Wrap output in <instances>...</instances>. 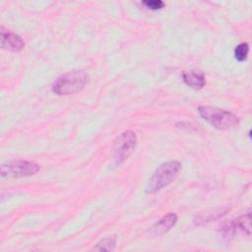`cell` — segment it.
Segmentation results:
<instances>
[{
	"mask_svg": "<svg viewBox=\"0 0 252 252\" xmlns=\"http://www.w3.org/2000/svg\"><path fill=\"white\" fill-rule=\"evenodd\" d=\"M180 169L181 164L177 160H169L160 164L150 178L146 187V193L154 194L166 187L175 179Z\"/></svg>",
	"mask_w": 252,
	"mask_h": 252,
	"instance_id": "cell-1",
	"label": "cell"
},
{
	"mask_svg": "<svg viewBox=\"0 0 252 252\" xmlns=\"http://www.w3.org/2000/svg\"><path fill=\"white\" fill-rule=\"evenodd\" d=\"M143 4L151 10H160L165 6L164 2L160 0H146L143 1Z\"/></svg>",
	"mask_w": 252,
	"mask_h": 252,
	"instance_id": "cell-12",
	"label": "cell"
},
{
	"mask_svg": "<svg viewBox=\"0 0 252 252\" xmlns=\"http://www.w3.org/2000/svg\"><path fill=\"white\" fill-rule=\"evenodd\" d=\"M89 76L86 72L71 71L58 77L53 85L52 91L58 95H67L80 92L88 84Z\"/></svg>",
	"mask_w": 252,
	"mask_h": 252,
	"instance_id": "cell-2",
	"label": "cell"
},
{
	"mask_svg": "<svg viewBox=\"0 0 252 252\" xmlns=\"http://www.w3.org/2000/svg\"><path fill=\"white\" fill-rule=\"evenodd\" d=\"M137 145V137L133 131H125L121 133L113 145V156L116 164L122 163L134 152Z\"/></svg>",
	"mask_w": 252,
	"mask_h": 252,
	"instance_id": "cell-5",
	"label": "cell"
},
{
	"mask_svg": "<svg viewBox=\"0 0 252 252\" xmlns=\"http://www.w3.org/2000/svg\"><path fill=\"white\" fill-rule=\"evenodd\" d=\"M237 231L245 232L247 235L250 234L251 232V214L250 213L240 216L239 218L230 221L229 223H227L222 227L223 237L227 239L233 237V235Z\"/></svg>",
	"mask_w": 252,
	"mask_h": 252,
	"instance_id": "cell-6",
	"label": "cell"
},
{
	"mask_svg": "<svg viewBox=\"0 0 252 252\" xmlns=\"http://www.w3.org/2000/svg\"><path fill=\"white\" fill-rule=\"evenodd\" d=\"M248 52H249V45L246 42L239 43L234 49V57L237 61L242 62L246 60Z\"/></svg>",
	"mask_w": 252,
	"mask_h": 252,
	"instance_id": "cell-11",
	"label": "cell"
},
{
	"mask_svg": "<svg viewBox=\"0 0 252 252\" xmlns=\"http://www.w3.org/2000/svg\"><path fill=\"white\" fill-rule=\"evenodd\" d=\"M39 171V165L30 160H13L1 165V176L21 178L36 174Z\"/></svg>",
	"mask_w": 252,
	"mask_h": 252,
	"instance_id": "cell-4",
	"label": "cell"
},
{
	"mask_svg": "<svg viewBox=\"0 0 252 252\" xmlns=\"http://www.w3.org/2000/svg\"><path fill=\"white\" fill-rule=\"evenodd\" d=\"M115 238L114 237H106L100 240L94 247V250L96 251H113L115 249Z\"/></svg>",
	"mask_w": 252,
	"mask_h": 252,
	"instance_id": "cell-10",
	"label": "cell"
},
{
	"mask_svg": "<svg viewBox=\"0 0 252 252\" xmlns=\"http://www.w3.org/2000/svg\"><path fill=\"white\" fill-rule=\"evenodd\" d=\"M176 221H177V216L173 213H169L163 216L150 228V233L155 236L162 235L167 231H169L170 228L174 226Z\"/></svg>",
	"mask_w": 252,
	"mask_h": 252,
	"instance_id": "cell-8",
	"label": "cell"
},
{
	"mask_svg": "<svg viewBox=\"0 0 252 252\" xmlns=\"http://www.w3.org/2000/svg\"><path fill=\"white\" fill-rule=\"evenodd\" d=\"M1 47L12 52L21 51L25 47V42L20 35L1 28Z\"/></svg>",
	"mask_w": 252,
	"mask_h": 252,
	"instance_id": "cell-7",
	"label": "cell"
},
{
	"mask_svg": "<svg viewBox=\"0 0 252 252\" xmlns=\"http://www.w3.org/2000/svg\"><path fill=\"white\" fill-rule=\"evenodd\" d=\"M198 112L204 120L219 130L231 129L239 122V118L234 113L214 106L201 105L198 107Z\"/></svg>",
	"mask_w": 252,
	"mask_h": 252,
	"instance_id": "cell-3",
	"label": "cell"
},
{
	"mask_svg": "<svg viewBox=\"0 0 252 252\" xmlns=\"http://www.w3.org/2000/svg\"><path fill=\"white\" fill-rule=\"evenodd\" d=\"M184 83L194 90H201L206 85L205 74L199 69L186 70L182 74Z\"/></svg>",
	"mask_w": 252,
	"mask_h": 252,
	"instance_id": "cell-9",
	"label": "cell"
}]
</instances>
